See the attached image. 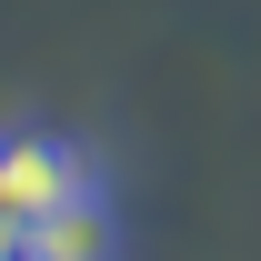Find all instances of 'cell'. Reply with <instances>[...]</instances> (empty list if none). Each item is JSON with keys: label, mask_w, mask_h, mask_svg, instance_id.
Returning <instances> with one entry per match:
<instances>
[{"label": "cell", "mask_w": 261, "mask_h": 261, "mask_svg": "<svg viewBox=\"0 0 261 261\" xmlns=\"http://www.w3.org/2000/svg\"><path fill=\"white\" fill-rule=\"evenodd\" d=\"M20 261H121V211H111V191L70 201L50 221H20Z\"/></svg>", "instance_id": "cell-2"}, {"label": "cell", "mask_w": 261, "mask_h": 261, "mask_svg": "<svg viewBox=\"0 0 261 261\" xmlns=\"http://www.w3.org/2000/svg\"><path fill=\"white\" fill-rule=\"evenodd\" d=\"M0 261H20V221H10V211H0Z\"/></svg>", "instance_id": "cell-3"}, {"label": "cell", "mask_w": 261, "mask_h": 261, "mask_svg": "<svg viewBox=\"0 0 261 261\" xmlns=\"http://www.w3.org/2000/svg\"><path fill=\"white\" fill-rule=\"evenodd\" d=\"M100 191V161L70 141V130H0V211L10 221H50V211H70V201H91Z\"/></svg>", "instance_id": "cell-1"}]
</instances>
